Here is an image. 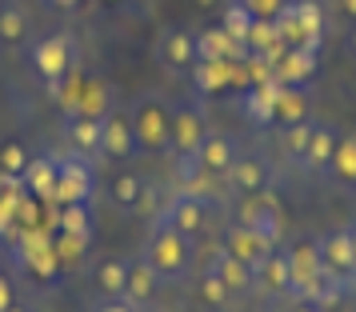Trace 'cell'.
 Masks as SVG:
<instances>
[{
  "label": "cell",
  "mask_w": 356,
  "mask_h": 312,
  "mask_svg": "<svg viewBox=\"0 0 356 312\" xmlns=\"http://www.w3.org/2000/svg\"><path fill=\"white\" fill-rule=\"evenodd\" d=\"M140 256H145L148 268H152L161 280H180L184 272H188V264H193V240L180 236L177 229H168L164 220H156L152 232H148Z\"/></svg>",
  "instance_id": "cell-1"
},
{
  "label": "cell",
  "mask_w": 356,
  "mask_h": 312,
  "mask_svg": "<svg viewBox=\"0 0 356 312\" xmlns=\"http://www.w3.org/2000/svg\"><path fill=\"white\" fill-rule=\"evenodd\" d=\"M132 132H136V148L145 152H168V140H172V108L164 104L161 97H140L132 104Z\"/></svg>",
  "instance_id": "cell-2"
},
{
  "label": "cell",
  "mask_w": 356,
  "mask_h": 312,
  "mask_svg": "<svg viewBox=\"0 0 356 312\" xmlns=\"http://www.w3.org/2000/svg\"><path fill=\"white\" fill-rule=\"evenodd\" d=\"M29 60H33V72H36V76L49 84L52 92H56V88H60V81L72 72L76 44H72V36H68V33H49V36H40V40L33 44Z\"/></svg>",
  "instance_id": "cell-3"
},
{
  "label": "cell",
  "mask_w": 356,
  "mask_h": 312,
  "mask_svg": "<svg viewBox=\"0 0 356 312\" xmlns=\"http://www.w3.org/2000/svg\"><path fill=\"white\" fill-rule=\"evenodd\" d=\"M241 224L244 229H252L260 240H268L276 248L280 240V232H284V208H280V200L264 188V192H248L241 204Z\"/></svg>",
  "instance_id": "cell-4"
},
{
  "label": "cell",
  "mask_w": 356,
  "mask_h": 312,
  "mask_svg": "<svg viewBox=\"0 0 356 312\" xmlns=\"http://www.w3.org/2000/svg\"><path fill=\"white\" fill-rule=\"evenodd\" d=\"M152 56H156V65L168 68V72H193L196 68V33L188 28H161L156 40H152Z\"/></svg>",
  "instance_id": "cell-5"
},
{
  "label": "cell",
  "mask_w": 356,
  "mask_h": 312,
  "mask_svg": "<svg viewBox=\"0 0 356 312\" xmlns=\"http://www.w3.org/2000/svg\"><path fill=\"white\" fill-rule=\"evenodd\" d=\"M161 220L168 229H177L180 236H188V240H200L204 229H209V200L204 197H193V192H177V197L164 204Z\"/></svg>",
  "instance_id": "cell-6"
},
{
  "label": "cell",
  "mask_w": 356,
  "mask_h": 312,
  "mask_svg": "<svg viewBox=\"0 0 356 312\" xmlns=\"http://www.w3.org/2000/svg\"><path fill=\"white\" fill-rule=\"evenodd\" d=\"M321 261H324V272L337 280L344 293L356 288V256H353V232L348 229H332L328 236H321Z\"/></svg>",
  "instance_id": "cell-7"
},
{
  "label": "cell",
  "mask_w": 356,
  "mask_h": 312,
  "mask_svg": "<svg viewBox=\"0 0 356 312\" xmlns=\"http://www.w3.org/2000/svg\"><path fill=\"white\" fill-rule=\"evenodd\" d=\"M97 188L92 165L84 156H60V172H56V204H88Z\"/></svg>",
  "instance_id": "cell-8"
},
{
  "label": "cell",
  "mask_w": 356,
  "mask_h": 312,
  "mask_svg": "<svg viewBox=\"0 0 356 312\" xmlns=\"http://www.w3.org/2000/svg\"><path fill=\"white\" fill-rule=\"evenodd\" d=\"M204 136H209V124L193 104L172 108V140H168V148L177 152V161H193L196 148L204 145Z\"/></svg>",
  "instance_id": "cell-9"
},
{
  "label": "cell",
  "mask_w": 356,
  "mask_h": 312,
  "mask_svg": "<svg viewBox=\"0 0 356 312\" xmlns=\"http://www.w3.org/2000/svg\"><path fill=\"white\" fill-rule=\"evenodd\" d=\"M100 156H108V161H132L136 156V132H132L129 116L120 113L100 116Z\"/></svg>",
  "instance_id": "cell-10"
},
{
  "label": "cell",
  "mask_w": 356,
  "mask_h": 312,
  "mask_svg": "<svg viewBox=\"0 0 356 312\" xmlns=\"http://www.w3.org/2000/svg\"><path fill=\"white\" fill-rule=\"evenodd\" d=\"M161 284H164V280L156 277L152 268H148L145 256H132V261H129V272H124V293H120V300H129L132 309L140 312V309H148V304L156 300Z\"/></svg>",
  "instance_id": "cell-11"
},
{
  "label": "cell",
  "mask_w": 356,
  "mask_h": 312,
  "mask_svg": "<svg viewBox=\"0 0 356 312\" xmlns=\"http://www.w3.org/2000/svg\"><path fill=\"white\" fill-rule=\"evenodd\" d=\"M220 181H225V188H236V192H244V197H248V192H264V188H268V181H273V168L264 165L260 156H236Z\"/></svg>",
  "instance_id": "cell-12"
},
{
  "label": "cell",
  "mask_w": 356,
  "mask_h": 312,
  "mask_svg": "<svg viewBox=\"0 0 356 312\" xmlns=\"http://www.w3.org/2000/svg\"><path fill=\"white\" fill-rule=\"evenodd\" d=\"M225 252H232L236 261H244L252 272H257L260 264L268 261V252H273V245L268 240H260L252 229H244L241 220L236 224H228V232H225Z\"/></svg>",
  "instance_id": "cell-13"
},
{
  "label": "cell",
  "mask_w": 356,
  "mask_h": 312,
  "mask_svg": "<svg viewBox=\"0 0 356 312\" xmlns=\"http://www.w3.org/2000/svg\"><path fill=\"white\" fill-rule=\"evenodd\" d=\"M241 152H236V145H232V136H225V132H209L204 136V145L196 148V168L200 172H209V176H225L228 165L236 161Z\"/></svg>",
  "instance_id": "cell-14"
},
{
  "label": "cell",
  "mask_w": 356,
  "mask_h": 312,
  "mask_svg": "<svg viewBox=\"0 0 356 312\" xmlns=\"http://www.w3.org/2000/svg\"><path fill=\"white\" fill-rule=\"evenodd\" d=\"M65 140L72 148V156H100V116H84L72 113L65 124Z\"/></svg>",
  "instance_id": "cell-15"
},
{
  "label": "cell",
  "mask_w": 356,
  "mask_h": 312,
  "mask_svg": "<svg viewBox=\"0 0 356 312\" xmlns=\"http://www.w3.org/2000/svg\"><path fill=\"white\" fill-rule=\"evenodd\" d=\"M316 72V52L312 49H284L280 56L273 60V76L280 84H300L305 88Z\"/></svg>",
  "instance_id": "cell-16"
},
{
  "label": "cell",
  "mask_w": 356,
  "mask_h": 312,
  "mask_svg": "<svg viewBox=\"0 0 356 312\" xmlns=\"http://www.w3.org/2000/svg\"><path fill=\"white\" fill-rule=\"evenodd\" d=\"M56 172H60L56 156H33L29 168H24V176H20V184H24V192L33 200H52L56 197Z\"/></svg>",
  "instance_id": "cell-17"
},
{
  "label": "cell",
  "mask_w": 356,
  "mask_h": 312,
  "mask_svg": "<svg viewBox=\"0 0 356 312\" xmlns=\"http://www.w3.org/2000/svg\"><path fill=\"white\" fill-rule=\"evenodd\" d=\"M324 172L337 181V188L356 192V132H340L337 152H332V161H328Z\"/></svg>",
  "instance_id": "cell-18"
},
{
  "label": "cell",
  "mask_w": 356,
  "mask_h": 312,
  "mask_svg": "<svg viewBox=\"0 0 356 312\" xmlns=\"http://www.w3.org/2000/svg\"><path fill=\"white\" fill-rule=\"evenodd\" d=\"M209 272H216V277L225 280V288H228L232 296H236V293H248V288L257 284V272H252L244 261H236L232 252H225V248L212 256V268H209Z\"/></svg>",
  "instance_id": "cell-19"
},
{
  "label": "cell",
  "mask_w": 356,
  "mask_h": 312,
  "mask_svg": "<svg viewBox=\"0 0 356 312\" xmlns=\"http://www.w3.org/2000/svg\"><path fill=\"white\" fill-rule=\"evenodd\" d=\"M276 92H280V81H264L244 88V113L257 124H276Z\"/></svg>",
  "instance_id": "cell-20"
},
{
  "label": "cell",
  "mask_w": 356,
  "mask_h": 312,
  "mask_svg": "<svg viewBox=\"0 0 356 312\" xmlns=\"http://www.w3.org/2000/svg\"><path fill=\"white\" fill-rule=\"evenodd\" d=\"M284 52V40H280V33H276L273 20H257L252 28H248V36H244V56H257V60H276Z\"/></svg>",
  "instance_id": "cell-21"
},
{
  "label": "cell",
  "mask_w": 356,
  "mask_h": 312,
  "mask_svg": "<svg viewBox=\"0 0 356 312\" xmlns=\"http://www.w3.org/2000/svg\"><path fill=\"white\" fill-rule=\"evenodd\" d=\"M148 197V184L136 176V172H116L108 181V200H113L120 213H136Z\"/></svg>",
  "instance_id": "cell-22"
},
{
  "label": "cell",
  "mask_w": 356,
  "mask_h": 312,
  "mask_svg": "<svg viewBox=\"0 0 356 312\" xmlns=\"http://www.w3.org/2000/svg\"><path fill=\"white\" fill-rule=\"evenodd\" d=\"M241 60L244 49L225 33V28H204V33H196V60Z\"/></svg>",
  "instance_id": "cell-23"
},
{
  "label": "cell",
  "mask_w": 356,
  "mask_h": 312,
  "mask_svg": "<svg viewBox=\"0 0 356 312\" xmlns=\"http://www.w3.org/2000/svg\"><path fill=\"white\" fill-rule=\"evenodd\" d=\"M337 140H340V132L332 129V124H321V120H316L312 140H308V152H305V161H300V165H305L308 172H324L328 161H332V152H337Z\"/></svg>",
  "instance_id": "cell-24"
},
{
  "label": "cell",
  "mask_w": 356,
  "mask_h": 312,
  "mask_svg": "<svg viewBox=\"0 0 356 312\" xmlns=\"http://www.w3.org/2000/svg\"><path fill=\"white\" fill-rule=\"evenodd\" d=\"M308 120V92L300 84H280L276 92V124H300Z\"/></svg>",
  "instance_id": "cell-25"
},
{
  "label": "cell",
  "mask_w": 356,
  "mask_h": 312,
  "mask_svg": "<svg viewBox=\"0 0 356 312\" xmlns=\"http://www.w3.org/2000/svg\"><path fill=\"white\" fill-rule=\"evenodd\" d=\"M257 277L264 280V284H268V288H273L276 296H289L292 293V272H289V256H284V252H268V261L260 264L257 268Z\"/></svg>",
  "instance_id": "cell-26"
},
{
  "label": "cell",
  "mask_w": 356,
  "mask_h": 312,
  "mask_svg": "<svg viewBox=\"0 0 356 312\" xmlns=\"http://www.w3.org/2000/svg\"><path fill=\"white\" fill-rule=\"evenodd\" d=\"M312 129H316V120H300V124H280V152H284L289 161H305L308 140H312Z\"/></svg>",
  "instance_id": "cell-27"
},
{
  "label": "cell",
  "mask_w": 356,
  "mask_h": 312,
  "mask_svg": "<svg viewBox=\"0 0 356 312\" xmlns=\"http://www.w3.org/2000/svg\"><path fill=\"white\" fill-rule=\"evenodd\" d=\"M29 36V17L20 13L17 4H0V44H20Z\"/></svg>",
  "instance_id": "cell-28"
},
{
  "label": "cell",
  "mask_w": 356,
  "mask_h": 312,
  "mask_svg": "<svg viewBox=\"0 0 356 312\" xmlns=\"http://www.w3.org/2000/svg\"><path fill=\"white\" fill-rule=\"evenodd\" d=\"M252 24H257V17H252V13L244 8L241 0H228V8H225V20H220V28H225V33L232 36V40H236L241 49H244V36H248V28H252Z\"/></svg>",
  "instance_id": "cell-29"
},
{
  "label": "cell",
  "mask_w": 356,
  "mask_h": 312,
  "mask_svg": "<svg viewBox=\"0 0 356 312\" xmlns=\"http://www.w3.org/2000/svg\"><path fill=\"white\" fill-rule=\"evenodd\" d=\"M124 272H129V261L120 256H108V261L97 268V284H100V296H120L124 293Z\"/></svg>",
  "instance_id": "cell-30"
},
{
  "label": "cell",
  "mask_w": 356,
  "mask_h": 312,
  "mask_svg": "<svg viewBox=\"0 0 356 312\" xmlns=\"http://www.w3.org/2000/svg\"><path fill=\"white\" fill-rule=\"evenodd\" d=\"M29 152H24V145H17V140H8V145L0 148V176H8V181H20L24 176V168H29Z\"/></svg>",
  "instance_id": "cell-31"
},
{
  "label": "cell",
  "mask_w": 356,
  "mask_h": 312,
  "mask_svg": "<svg viewBox=\"0 0 356 312\" xmlns=\"http://www.w3.org/2000/svg\"><path fill=\"white\" fill-rule=\"evenodd\" d=\"M60 232L88 236L92 232V224H88V204H60Z\"/></svg>",
  "instance_id": "cell-32"
},
{
  "label": "cell",
  "mask_w": 356,
  "mask_h": 312,
  "mask_svg": "<svg viewBox=\"0 0 356 312\" xmlns=\"http://www.w3.org/2000/svg\"><path fill=\"white\" fill-rule=\"evenodd\" d=\"M200 293H204V300H209L212 309H225L228 300H232V293L225 288V280L216 277V272H204V280H200Z\"/></svg>",
  "instance_id": "cell-33"
},
{
  "label": "cell",
  "mask_w": 356,
  "mask_h": 312,
  "mask_svg": "<svg viewBox=\"0 0 356 312\" xmlns=\"http://www.w3.org/2000/svg\"><path fill=\"white\" fill-rule=\"evenodd\" d=\"M244 8L252 13L257 20H276L284 8H289V0H241Z\"/></svg>",
  "instance_id": "cell-34"
},
{
  "label": "cell",
  "mask_w": 356,
  "mask_h": 312,
  "mask_svg": "<svg viewBox=\"0 0 356 312\" xmlns=\"http://www.w3.org/2000/svg\"><path fill=\"white\" fill-rule=\"evenodd\" d=\"M88 312H136V309H132L129 300H120V296H100V300L88 304Z\"/></svg>",
  "instance_id": "cell-35"
},
{
  "label": "cell",
  "mask_w": 356,
  "mask_h": 312,
  "mask_svg": "<svg viewBox=\"0 0 356 312\" xmlns=\"http://www.w3.org/2000/svg\"><path fill=\"white\" fill-rule=\"evenodd\" d=\"M13 220H17V216H13V204H4V200H0V236H8Z\"/></svg>",
  "instance_id": "cell-36"
},
{
  "label": "cell",
  "mask_w": 356,
  "mask_h": 312,
  "mask_svg": "<svg viewBox=\"0 0 356 312\" xmlns=\"http://www.w3.org/2000/svg\"><path fill=\"white\" fill-rule=\"evenodd\" d=\"M13 304H17V300H13V284L0 277V312H8Z\"/></svg>",
  "instance_id": "cell-37"
},
{
  "label": "cell",
  "mask_w": 356,
  "mask_h": 312,
  "mask_svg": "<svg viewBox=\"0 0 356 312\" xmlns=\"http://www.w3.org/2000/svg\"><path fill=\"white\" fill-rule=\"evenodd\" d=\"M337 8H340V17L348 20V24H356V0H337Z\"/></svg>",
  "instance_id": "cell-38"
},
{
  "label": "cell",
  "mask_w": 356,
  "mask_h": 312,
  "mask_svg": "<svg viewBox=\"0 0 356 312\" xmlns=\"http://www.w3.org/2000/svg\"><path fill=\"white\" fill-rule=\"evenodd\" d=\"M348 52H353V60H356V24L348 28Z\"/></svg>",
  "instance_id": "cell-39"
},
{
  "label": "cell",
  "mask_w": 356,
  "mask_h": 312,
  "mask_svg": "<svg viewBox=\"0 0 356 312\" xmlns=\"http://www.w3.org/2000/svg\"><path fill=\"white\" fill-rule=\"evenodd\" d=\"M296 312H324V309H316V304H300Z\"/></svg>",
  "instance_id": "cell-40"
},
{
  "label": "cell",
  "mask_w": 356,
  "mask_h": 312,
  "mask_svg": "<svg viewBox=\"0 0 356 312\" xmlns=\"http://www.w3.org/2000/svg\"><path fill=\"white\" fill-rule=\"evenodd\" d=\"M348 232H353V256H356V224H348Z\"/></svg>",
  "instance_id": "cell-41"
},
{
  "label": "cell",
  "mask_w": 356,
  "mask_h": 312,
  "mask_svg": "<svg viewBox=\"0 0 356 312\" xmlns=\"http://www.w3.org/2000/svg\"><path fill=\"white\" fill-rule=\"evenodd\" d=\"M8 312H33V309H24V304H13V309H8Z\"/></svg>",
  "instance_id": "cell-42"
},
{
  "label": "cell",
  "mask_w": 356,
  "mask_h": 312,
  "mask_svg": "<svg viewBox=\"0 0 356 312\" xmlns=\"http://www.w3.org/2000/svg\"><path fill=\"white\" fill-rule=\"evenodd\" d=\"M52 4H76V0H52Z\"/></svg>",
  "instance_id": "cell-43"
},
{
  "label": "cell",
  "mask_w": 356,
  "mask_h": 312,
  "mask_svg": "<svg viewBox=\"0 0 356 312\" xmlns=\"http://www.w3.org/2000/svg\"><path fill=\"white\" fill-rule=\"evenodd\" d=\"M0 4H4V0H0Z\"/></svg>",
  "instance_id": "cell-44"
}]
</instances>
